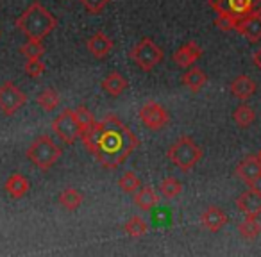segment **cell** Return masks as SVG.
Returning a JSON list of instances; mask_svg holds the SVG:
<instances>
[{"instance_id": "obj_1", "label": "cell", "mask_w": 261, "mask_h": 257, "mask_svg": "<svg viewBox=\"0 0 261 257\" xmlns=\"http://www.w3.org/2000/svg\"><path fill=\"white\" fill-rule=\"evenodd\" d=\"M81 139L88 152L93 154L106 170L122 166L140 145L138 136L115 115H108L100 122H95L83 132Z\"/></svg>"}, {"instance_id": "obj_2", "label": "cell", "mask_w": 261, "mask_h": 257, "mask_svg": "<svg viewBox=\"0 0 261 257\" xmlns=\"http://www.w3.org/2000/svg\"><path fill=\"white\" fill-rule=\"evenodd\" d=\"M27 40H45L58 25L56 16L41 2H33L15 22Z\"/></svg>"}, {"instance_id": "obj_3", "label": "cell", "mask_w": 261, "mask_h": 257, "mask_svg": "<svg viewBox=\"0 0 261 257\" xmlns=\"http://www.w3.org/2000/svg\"><path fill=\"white\" fill-rule=\"evenodd\" d=\"M167 157L181 172H192L202 159V149L190 136H181L167 150Z\"/></svg>"}, {"instance_id": "obj_4", "label": "cell", "mask_w": 261, "mask_h": 257, "mask_svg": "<svg viewBox=\"0 0 261 257\" xmlns=\"http://www.w3.org/2000/svg\"><path fill=\"white\" fill-rule=\"evenodd\" d=\"M63 150L59 145H56V141L50 138V136L43 134L38 136L25 150V157L40 170L47 172L61 159Z\"/></svg>"}, {"instance_id": "obj_5", "label": "cell", "mask_w": 261, "mask_h": 257, "mask_svg": "<svg viewBox=\"0 0 261 257\" xmlns=\"http://www.w3.org/2000/svg\"><path fill=\"white\" fill-rule=\"evenodd\" d=\"M129 58L133 59L136 66L143 72H152L158 65H161L165 59V52L160 45L150 38H143L142 41L130 48Z\"/></svg>"}, {"instance_id": "obj_6", "label": "cell", "mask_w": 261, "mask_h": 257, "mask_svg": "<svg viewBox=\"0 0 261 257\" xmlns=\"http://www.w3.org/2000/svg\"><path fill=\"white\" fill-rule=\"evenodd\" d=\"M207 4L217 15H227L236 22L261 13V0H207Z\"/></svg>"}, {"instance_id": "obj_7", "label": "cell", "mask_w": 261, "mask_h": 257, "mask_svg": "<svg viewBox=\"0 0 261 257\" xmlns=\"http://www.w3.org/2000/svg\"><path fill=\"white\" fill-rule=\"evenodd\" d=\"M52 129L59 136V139L63 143H66V145H73L83 136V129H81L79 122H77L75 109H63L56 116L54 123H52Z\"/></svg>"}, {"instance_id": "obj_8", "label": "cell", "mask_w": 261, "mask_h": 257, "mask_svg": "<svg viewBox=\"0 0 261 257\" xmlns=\"http://www.w3.org/2000/svg\"><path fill=\"white\" fill-rule=\"evenodd\" d=\"M27 104V95L16 86L13 80H6L0 84V112L6 116H13Z\"/></svg>"}, {"instance_id": "obj_9", "label": "cell", "mask_w": 261, "mask_h": 257, "mask_svg": "<svg viewBox=\"0 0 261 257\" xmlns=\"http://www.w3.org/2000/svg\"><path fill=\"white\" fill-rule=\"evenodd\" d=\"M140 120H142V123L149 131L158 132V131H163L165 127L170 123V115H168V111L161 104L149 100L140 109Z\"/></svg>"}, {"instance_id": "obj_10", "label": "cell", "mask_w": 261, "mask_h": 257, "mask_svg": "<svg viewBox=\"0 0 261 257\" xmlns=\"http://www.w3.org/2000/svg\"><path fill=\"white\" fill-rule=\"evenodd\" d=\"M234 174L245 182L247 186H256L261 181V161L257 156H247L236 166Z\"/></svg>"}, {"instance_id": "obj_11", "label": "cell", "mask_w": 261, "mask_h": 257, "mask_svg": "<svg viewBox=\"0 0 261 257\" xmlns=\"http://www.w3.org/2000/svg\"><path fill=\"white\" fill-rule=\"evenodd\" d=\"M236 207L245 216H259L261 214V189L256 186H249V189L236 198Z\"/></svg>"}, {"instance_id": "obj_12", "label": "cell", "mask_w": 261, "mask_h": 257, "mask_svg": "<svg viewBox=\"0 0 261 257\" xmlns=\"http://www.w3.org/2000/svg\"><path fill=\"white\" fill-rule=\"evenodd\" d=\"M202 58V48L197 41H188L174 52V63L181 68H190Z\"/></svg>"}, {"instance_id": "obj_13", "label": "cell", "mask_w": 261, "mask_h": 257, "mask_svg": "<svg viewBox=\"0 0 261 257\" xmlns=\"http://www.w3.org/2000/svg\"><path fill=\"white\" fill-rule=\"evenodd\" d=\"M200 223L202 227H206L210 232H218L229 223V216L225 214L224 209L217 206H210L206 211H202L200 214Z\"/></svg>"}, {"instance_id": "obj_14", "label": "cell", "mask_w": 261, "mask_h": 257, "mask_svg": "<svg viewBox=\"0 0 261 257\" xmlns=\"http://www.w3.org/2000/svg\"><path fill=\"white\" fill-rule=\"evenodd\" d=\"M236 33L250 43H257L261 40V13L240 20L238 25H236Z\"/></svg>"}, {"instance_id": "obj_15", "label": "cell", "mask_w": 261, "mask_h": 257, "mask_svg": "<svg viewBox=\"0 0 261 257\" xmlns=\"http://www.w3.org/2000/svg\"><path fill=\"white\" fill-rule=\"evenodd\" d=\"M86 48L93 58L104 59V58H108L109 52L113 50V40L106 33L98 31V33H95L93 36L86 41Z\"/></svg>"}, {"instance_id": "obj_16", "label": "cell", "mask_w": 261, "mask_h": 257, "mask_svg": "<svg viewBox=\"0 0 261 257\" xmlns=\"http://www.w3.org/2000/svg\"><path fill=\"white\" fill-rule=\"evenodd\" d=\"M4 189L13 200H20L29 193L31 182L27 177H23L22 174H13L8 177V181L4 182Z\"/></svg>"}, {"instance_id": "obj_17", "label": "cell", "mask_w": 261, "mask_h": 257, "mask_svg": "<svg viewBox=\"0 0 261 257\" xmlns=\"http://www.w3.org/2000/svg\"><path fill=\"white\" fill-rule=\"evenodd\" d=\"M257 91V84L254 79H250L249 75H238L231 82V93L240 100H249L250 97H254Z\"/></svg>"}, {"instance_id": "obj_18", "label": "cell", "mask_w": 261, "mask_h": 257, "mask_svg": "<svg viewBox=\"0 0 261 257\" xmlns=\"http://www.w3.org/2000/svg\"><path fill=\"white\" fill-rule=\"evenodd\" d=\"M160 195H158L152 186H143L136 193H133V202L142 211H152L160 204Z\"/></svg>"}, {"instance_id": "obj_19", "label": "cell", "mask_w": 261, "mask_h": 257, "mask_svg": "<svg viewBox=\"0 0 261 257\" xmlns=\"http://www.w3.org/2000/svg\"><path fill=\"white\" fill-rule=\"evenodd\" d=\"M100 86L109 97H120V95L129 88V82H127V79L120 72H109L108 75L102 79Z\"/></svg>"}, {"instance_id": "obj_20", "label": "cell", "mask_w": 261, "mask_h": 257, "mask_svg": "<svg viewBox=\"0 0 261 257\" xmlns=\"http://www.w3.org/2000/svg\"><path fill=\"white\" fill-rule=\"evenodd\" d=\"M181 82L185 84L190 91H193V93H199V91L206 86L207 75H206V72H204L202 68H199V66H190V68L185 72V75H182Z\"/></svg>"}, {"instance_id": "obj_21", "label": "cell", "mask_w": 261, "mask_h": 257, "mask_svg": "<svg viewBox=\"0 0 261 257\" xmlns=\"http://www.w3.org/2000/svg\"><path fill=\"white\" fill-rule=\"evenodd\" d=\"M58 202L61 204L63 209L66 211H77L84 202V195L75 188H65L58 196Z\"/></svg>"}, {"instance_id": "obj_22", "label": "cell", "mask_w": 261, "mask_h": 257, "mask_svg": "<svg viewBox=\"0 0 261 257\" xmlns=\"http://www.w3.org/2000/svg\"><path fill=\"white\" fill-rule=\"evenodd\" d=\"M232 120L240 129H247L256 122V111L249 104H240L232 112Z\"/></svg>"}, {"instance_id": "obj_23", "label": "cell", "mask_w": 261, "mask_h": 257, "mask_svg": "<svg viewBox=\"0 0 261 257\" xmlns=\"http://www.w3.org/2000/svg\"><path fill=\"white\" fill-rule=\"evenodd\" d=\"M238 232L243 239L252 241L261 234V223L257 221L256 216H245V220L242 223H238Z\"/></svg>"}, {"instance_id": "obj_24", "label": "cell", "mask_w": 261, "mask_h": 257, "mask_svg": "<svg viewBox=\"0 0 261 257\" xmlns=\"http://www.w3.org/2000/svg\"><path fill=\"white\" fill-rule=\"evenodd\" d=\"M123 231H125L127 236H130V238H142V236H145L147 232H149V225H147V221L143 220L142 216H133L129 218V220L125 221V225H123Z\"/></svg>"}, {"instance_id": "obj_25", "label": "cell", "mask_w": 261, "mask_h": 257, "mask_svg": "<svg viewBox=\"0 0 261 257\" xmlns=\"http://www.w3.org/2000/svg\"><path fill=\"white\" fill-rule=\"evenodd\" d=\"M36 102L45 112H52L59 105V93L54 88H47L36 97Z\"/></svg>"}, {"instance_id": "obj_26", "label": "cell", "mask_w": 261, "mask_h": 257, "mask_svg": "<svg viewBox=\"0 0 261 257\" xmlns=\"http://www.w3.org/2000/svg\"><path fill=\"white\" fill-rule=\"evenodd\" d=\"M20 54L25 59H41L45 54L43 40H27L25 43L20 47Z\"/></svg>"}, {"instance_id": "obj_27", "label": "cell", "mask_w": 261, "mask_h": 257, "mask_svg": "<svg viewBox=\"0 0 261 257\" xmlns=\"http://www.w3.org/2000/svg\"><path fill=\"white\" fill-rule=\"evenodd\" d=\"M160 193L165 198L172 200L182 193V182L177 181L175 177H167L160 182Z\"/></svg>"}, {"instance_id": "obj_28", "label": "cell", "mask_w": 261, "mask_h": 257, "mask_svg": "<svg viewBox=\"0 0 261 257\" xmlns=\"http://www.w3.org/2000/svg\"><path fill=\"white\" fill-rule=\"evenodd\" d=\"M118 188L122 189L123 193L133 195V193H136L142 188V182H140L138 175H136L135 172H125V174L118 179Z\"/></svg>"}, {"instance_id": "obj_29", "label": "cell", "mask_w": 261, "mask_h": 257, "mask_svg": "<svg viewBox=\"0 0 261 257\" xmlns=\"http://www.w3.org/2000/svg\"><path fill=\"white\" fill-rule=\"evenodd\" d=\"M75 116H77V122H79L81 129H83V132L86 131V129H90V127L97 122V120H95V115L86 107V105L75 107Z\"/></svg>"}, {"instance_id": "obj_30", "label": "cell", "mask_w": 261, "mask_h": 257, "mask_svg": "<svg viewBox=\"0 0 261 257\" xmlns=\"http://www.w3.org/2000/svg\"><path fill=\"white\" fill-rule=\"evenodd\" d=\"M45 70H47V66H45V63L41 61V59H27L25 65H23V72H25L31 79L41 77L45 73Z\"/></svg>"}, {"instance_id": "obj_31", "label": "cell", "mask_w": 261, "mask_h": 257, "mask_svg": "<svg viewBox=\"0 0 261 257\" xmlns=\"http://www.w3.org/2000/svg\"><path fill=\"white\" fill-rule=\"evenodd\" d=\"M109 0H81V6L86 9L90 15H100L108 8Z\"/></svg>"}, {"instance_id": "obj_32", "label": "cell", "mask_w": 261, "mask_h": 257, "mask_svg": "<svg viewBox=\"0 0 261 257\" xmlns=\"http://www.w3.org/2000/svg\"><path fill=\"white\" fill-rule=\"evenodd\" d=\"M215 25H217L220 31H224V33H229V31H236L238 22L227 15H218L217 18H215Z\"/></svg>"}, {"instance_id": "obj_33", "label": "cell", "mask_w": 261, "mask_h": 257, "mask_svg": "<svg viewBox=\"0 0 261 257\" xmlns=\"http://www.w3.org/2000/svg\"><path fill=\"white\" fill-rule=\"evenodd\" d=\"M252 63L256 65V68H259V70H261V47L257 48V50L252 54Z\"/></svg>"}, {"instance_id": "obj_34", "label": "cell", "mask_w": 261, "mask_h": 257, "mask_svg": "<svg viewBox=\"0 0 261 257\" xmlns=\"http://www.w3.org/2000/svg\"><path fill=\"white\" fill-rule=\"evenodd\" d=\"M257 157H259V161H261V150H259V154H257Z\"/></svg>"}, {"instance_id": "obj_35", "label": "cell", "mask_w": 261, "mask_h": 257, "mask_svg": "<svg viewBox=\"0 0 261 257\" xmlns=\"http://www.w3.org/2000/svg\"><path fill=\"white\" fill-rule=\"evenodd\" d=\"M0 38H2V34H0Z\"/></svg>"}]
</instances>
